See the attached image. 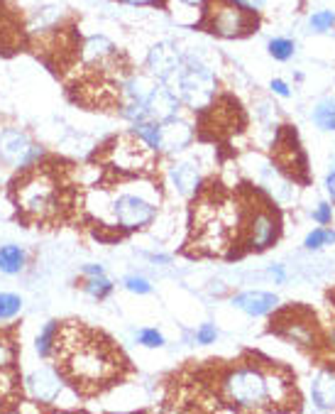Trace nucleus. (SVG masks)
Returning a JSON list of instances; mask_svg holds the SVG:
<instances>
[{"instance_id":"nucleus-2","label":"nucleus","mask_w":335,"mask_h":414,"mask_svg":"<svg viewBox=\"0 0 335 414\" xmlns=\"http://www.w3.org/2000/svg\"><path fill=\"white\" fill-rule=\"evenodd\" d=\"M8 196L15 206V219L25 228H79L84 186L79 165L66 157L37 155L35 160L20 165L8 184Z\"/></svg>"},{"instance_id":"nucleus-32","label":"nucleus","mask_w":335,"mask_h":414,"mask_svg":"<svg viewBox=\"0 0 335 414\" xmlns=\"http://www.w3.org/2000/svg\"><path fill=\"white\" fill-rule=\"evenodd\" d=\"M198 341H201V343H213V341H215V329H213V326H210V324H203V326H201Z\"/></svg>"},{"instance_id":"nucleus-35","label":"nucleus","mask_w":335,"mask_h":414,"mask_svg":"<svg viewBox=\"0 0 335 414\" xmlns=\"http://www.w3.org/2000/svg\"><path fill=\"white\" fill-rule=\"evenodd\" d=\"M272 89H274L279 96H289V86H286L284 81H279V79H274V81H272Z\"/></svg>"},{"instance_id":"nucleus-21","label":"nucleus","mask_w":335,"mask_h":414,"mask_svg":"<svg viewBox=\"0 0 335 414\" xmlns=\"http://www.w3.org/2000/svg\"><path fill=\"white\" fill-rule=\"evenodd\" d=\"M22 263H25V255L17 245H6L0 248V269L8 274H15L22 269Z\"/></svg>"},{"instance_id":"nucleus-24","label":"nucleus","mask_w":335,"mask_h":414,"mask_svg":"<svg viewBox=\"0 0 335 414\" xmlns=\"http://www.w3.org/2000/svg\"><path fill=\"white\" fill-rule=\"evenodd\" d=\"M84 287L88 295H93V297H98V300H103V297H108L110 295V290H113V285H110L108 280H105L103 274H95L93 280H88L86 285H81Z\"/></svg>"},{"instance_id":"nucleus-13","label":"nucleus","mask_w":335,"mask_h":414,"mask_svg":"<svg viewBox=\"0 0 335 414\" xmlns=\"http://www.w3.org/2000/svg\"><path fill=\"white\" fill-rule=\"evenodd\" d=\"M37 155H42L37 147H32V142L27 140L20 130H3L0 133V157L10 165L20 167L25 162L35 160Z\"/></svg>"},{"instance_id":"nucleus-25","label":"nucleus","mask_w":335,"mask_h":414,"mask_svg":"<svg viewBox=\"0 0 335 414\" xmlns=\"http://www.w3.org/2000/svg\"><path fill=\"white\" fill-rule=\"evenodd\" d=\"M270 54L279 61H286L291 54H294V42L289 40H272L270 42Z\"/></svg>"},{"instance_id":"nucleus-18","label":"nucleus","mask_w":335,"mask_h":414,"mask_svg":"<svg viewBox=\"0 0 335 414\" xmlns=\"http://www.w3.org/2000/svg\"><path fill=\"white\" fill-rule=\"evenodd\" d=\"M147 64H150V69L155 71L157 76H169L171 71L179 66V54H176L174 45H169V42H162V45L152 47Z\"/></svg>"},{"instance_id":"nucleus-16","label":"nucleus","mask_w":335,"mask_h":414,"mask_svg":"<svg viewBox=\"0 0 335 414\" xmlns=\"http://www.w3.org/2000/svg\"><path fill=\"white\" fill-rule=\"evenodd\" d=\"M159 133H162L159 147H164V150H181V147L189 145V140H191V128L174 118L162 120Z\"/></svg>"},{"instance_id":"nucleus-7","label":"nucleus","mask_w":335,"mask_h":414,"mask_svg":"<svg viewBox=\"0 0 335 414\" xmlns=\"http://www.w3.org/2000/svg\"><path fill=\"white\" fill-rule=\"evenodd\" d=\"M20 326L0 329V412H15L22 402L20 368Z\"/></svg>"},{"instance_id":"nucleus-31","label":"nucleus","mask_w":335,"mask_h":414,"mask_svg":"<svg viewBox=\"0 0 335 414\" xmlns=\"http://www.w3.org/2000/svg\"><path fill=\"white\" fill-rule=\"evenodd\" d=\"M125 287H127L130 292H137V295H147V292L152 290L150 282L142 280V277H127V280H125Z\"/></svg>"},{"instance_id":"nucleus-6","label":"nucleus","mask_w":335,"mask_h":414,"mask_svg":"<svg viewBox=\"0 0 335 414\" xmlns=\"http://www.w3.org/2000/svg\"><path fill=\"white\" fill-rule=\"evenodd\" d=\"M196 27L215 37H250L260 27V15L237 0H201V20Z\"/></svg>"},{"instance_id":"nucleus-9","label":"nucleus","mask_w":335,"mask_h":414,"mask_svg":"<svg viewBox=\"0 0 335 414\" xmlns=\"http://www.w3.org/2000/svg\"><path fill=\"white\" fill-rule=\"evenodd\" d=\"M270 334H276L286 341H294L299 346H313L320 343V331H318V321L311 314V309L306 306H286L279 314L272 316L270 321Z\"/></svg>"},{"instance_id":"nucleus-5","label":"nucleus","mask_w":335,"mask_h":414,"mask_svg":"<svg viewBox=\"0 0 335 414\" xmlns=\"http://www.w3.org/2000/svg\"><path fill=\"white\" fill-rule=\"evenodd\" d=\"M237 196V248L235 260L247 253H262L281 235V214L262 189L240 184Z\"/></svg>"},{"instance_id":"nucleus-17","label":"nucleus","mask_w":335,"mask_h":414,"mask_svg":"<svg viewBox=\"0 0 335 414\" xmlns=\"http://www.w3.org/2000/svg\"><path fill=\"white\" fill-rule=\"evenodd\" d=\"M279 300L274 295H267V292H242L235 297V306H240L242 311L252 316H262L270 314L272 309H276Z\"/></svg>"},{"instance_id":"nucleus-26","label":"nucleus","mask_w":335,"mask_h":414,"mask_svg":"<svg viewBox=\"0 0 335 414\" xmlns=\"http://www.w3.org/2000/svg\"><path fill=\"white\" fill-rule=\"evenodd\" d=\"M54 329H56V321H49V324L45 326V331L40 334V339H37V353H40L42 358H47V355H49L52 339H54Z\"/></svg>"},{"instance_id":"nucleus-14","label":"nucleus","mask_w":335,"mask_h":414,"mask_svg":"<svg viewBox=\"0 0 335 414\" xmlns=\"http://www.w3.org/2000/svg\"><path fill=\"white\" fill-rule=\"evenodd\" d=\"M27 390L37 402H54L61 390V378L54 370H37L27 378Z\"/></svg>"},{"instance_id":"nucleus-12","label":"nucleus","mask_w":335,"mask_h":414,"mask_svg":"<svg viewBox=\"0 0 335 414\" xmlns=\"http://www.w3.org/2000/svg\"><path fill=\"white\" fill-rule=\"evenodd\" d=\"M6 0H0V54H13L27 47V25L13 8H3Z\"/></svg>"},{"instance_id":"nucleus-38","label":"nucleus","mask_w":335,"mask_h":414,"mask_svg":"<svg viewBox=\"0 0 335 414\" xmlns=\"http://www.w3.org/2000/svg\"><path fill=\"white\" fill-rule=\"evenodd\" d=\"M86 272L95 277V274H103V267H100V265H88V267H86Z\"/></svg>"},{"instance_id":"nucleus-22","label":"nucleus","mask_w":335,"mask_h":414,"mask_svg":"<svg viewBox=\"0 0 335 414\" xmlns=\"http://www.w3.org/2000/svg\"><path fill=\"white\" fill-rule=\"evenodd\" d=\"M313 120L323 130H335V101H323V103L315 108Z\"/></svg>"},{"instance_id":"nucleus-15","label":"nucleus","mask_w":335,"mask_h":414,"mask_svg":"<svg viewBox=\"0 0 335 414\" xmlns=\"http://www.w3.org/2000/svg\"><path fill=\"white\" fill-rule=\"evenodd\" d=\"M176 96L169 89H152V94L147 96V115L157 120H169L176 113Z\"/></svg>"},{"instance_id":"nucleus-27","label":"nucleus","mask_w":335,"mask_h":414,"mask_svg":"<svg viewBox=\"0 0 335 414\" xmlns=\"http://www.w3.org/2000/svg\"><path fill=\"white\" fill-rule=\"evenodd\" d=\"M328 243H335V233L333 230H325V228H318L313 230V233L306 238V248H320V245H328Z\"/></svg>"},{"instance_id":"nucleus-36","label":"nucleus","mask_w":335,"mask_h":414,"mask_svg":"<svg viewBox=\"0 0 335 414\" xmlns=\"http://www.w3.org/2000/svg\"><path fill=\"white\" fill-rule=\"evenodd\" d=\"M237 3H242V6L252 8V10H257V8L265 6V0H237Z\"/></svg>"},{"instance_id":"nucleus-37","label":"nucleus","mask_w":335,"mask_h":414,"mask_svg":"<svg viewBox=\"0 0 335 414\" xmlns=\"http://www.w3.org/2000/svg\"><path fill=\"white\" fill-rule=\"evenodd\" d=\"M328 191H330V196H333V201H335V170H333V175L328 177Z\"/></svg>"},{"instance_id":"nucleus-33","label":"nucleus","mask_w":335,"mask_h":414,"mask_svg":"<svg viewBox=\"0 0 335 414\" xmlns=\"http://www.w3.org/2000/svg\"><path fill=\"white\" fill-rule=\"evenodd\" d=\"M127 6H150V8H166V0H120Z\"/></svg>"},{"instance_id":"nucleus-39","label":"nucleus","mask_w":335,"mask_h":414,"mask_svg":"<svg viewBox=\"0 0 335 414\" xmlns=\"http://www.w3.org/2000/svg\"><path fill=\"white\" fill-rule=\"evenodd\" d=\"M272 274H276V280H284V274H281L279 267H272Z\"/></svg>"},{"instance_id":"nucleus-4","label":"nucleus","mask_w":335,"mask_h":414,"mask_svg":"<svg viewBox=\"0 0 335 414\" xmlns=\"http://www.w3.org/2000/svg\"><path fill=\"white\" fill-rule=\"evenodd\" d=\"M237 248V196L218 179L196 189L184 253L189 258L235 260Z\"/></svg>"},{"instance_id":"nucleus-23","label":"nucleus","mask_w":335,"mask_h":414,"mask_svg":"<svg viewBox=\"0 0 335 414\" xmlns=\"http://www.w3.org/2000/svg\"><path fill=\"white\" fill-rule=\"evenodd\" d=\"M22 309V300L17 295H0V319H13Z\"/></svg>"},{"instance_id":"nucleus-28","label":"nucleus","mask_w":335,"mask_h":414,"mask_svg":"<svg viewBox=\"0 0 335 414\" xmlns=\"http://www.w3.org/2000/svg\"><path fill=\"white\" fill-rule=\"evenodd\" d=\"M137 133L142 135V140L145 142H150L152 147H159V140H162V133H159V125H155V123H145V125H140V130Z\"/></svg>"},{"instance_id":"nucleus-30","label":"nucleus","mask_w":335,"mask_h":414,"mask_svg":"<svg viewBox=\"0 0 335 414\" xmlns=\"http://www.w3.org/2000/svg\"><path fill=\"white\" fill-rule=\"evenodd\" d=\"M140 343L147 346V348H157V346L164 343V339H162V334H157L155 329H147L140 334Z\"/></svg>"},{"instance_id":"nucleus-11","label":"nucleus","mask_w":335,"mask_h":414,"mask_svg":"<svg viewBox=\"0 0 335 414\" xmlns=\"http://www.w3.org/2000/svg\"><path fill=\"white\" fill-rule=\"evenodd\" d=\"M171 74L176 76V91L191 105V108H205L215 96V76L205 66L186 61L184 66H176Z\"/></svg>"},{"instance_id":"nucleus-8","label":"nucleus","mask_w":335,"mask_h":414,"mask_svg":"<svg viewBox=\"0 0 335 414\" xmlns=\"http://www.w3.org/2000/svg\"><path fill=\"white\" fill-rule=\"evenodd\" d=\"M245 125V110L233 96H223L215 103H208L198 113V138L201 140L220 142L231 135L240 133Z\"/></svg>"},{"instance_id":"nucleus-29","label":"nucleus","mask_w":335,"mask_h":414,"mask_svg":"<svg viewBox=\"0 0 335 414\" xmlns=\"http://www.w3.org/2000/svg\"><path fill=\"white\" fill-rule=\"evenodd\" d=\"M333 25H335V13H330V10L315 13V15L311 17V27L318 30V32H325L328 27H333Z\"/></svg>"},{"instance_id":"nucleus-20","label":"nucleus","mask_w":335,"mask_h":414,"mask_svg":"<svg viewBox=\"0 0 335 414\" xmlns=\"http://www.w3.org/2000/svg\"><path fill=\"white\" fill-rule=\"evenodd\" d=\"M171 177H174V184L179 186V191L186 196L196 194V189L201 186L198 172L194 170V165H179L174 172H171Z\"/></svg>"},{"instance_id":"nucleus-1","label":"nucleus","mask_w":335,"mask_h":414,"mask_svg":"<svg viewBox=\"0 0 335 414\" xmlns=\"http://www.w3.org/2000/svg\"><path fill=\"white\" fill-rule=\"evenodd\" d=\"M179 385L176 402L189 409H235V412H299L301 394L296 375L286 365L242 350L235 360H208Z\"/></svg>"},{"instance_id":"nucleus-3","label":"nucleus","mask_w":335,"mask_h":414,"mask_svg":"<svg viewBox=\"0 0 335 414\" xmlns=\"http://www.w3.org/2000/svg\"><path fill=\"white\" fill-rule=\"evenodd\" d=\"M54 373L79 397L93 399L120 385L132 373L130 358L105 331L86 321H56L49 355Z\"/></svg>"},{"instance_id":"nucleus-19","label":"nucleus","mask_w":335,"mask_h":414,"mask_svg":"<svg viewBox=\"0 0 335 414\" xmlns=\"http://www.w3.org/2000/svg\"><path fill=\"white\" fill-rule=\"evenodd\" d=\"M313 399L320 409H333L335 407V375L330 370L318 373L313 383Z\"/></svg>"},{"instance_id":"nucleus-10","label":"nucleus","mask_w":335,"mask_h":414,"mask_svg":"<svg viewBox=\"0 0 335 414\" xmlns=\"http://www.w3.org/2000/svg\"><path fill=\"white\" fill-rule=\"evenodd\" d=\"M272 162L279 172L299 184H309V162L299 142V135L291 125H281L272 145Z\"/></svg>"},{"instance_id":"nucleus-40","label":"nucleus","mask_w":335,"mask_h":414,"mask_svg":"<svg viewBox=\"0 0 335 414\" xmlns=\"http://www.w3.org/2000/svg\"><path fill=\"white\" fill-rule=\"evenodd\" d=\"M186 3H201V0H186Z\"/></svg>"},{"instance_id":"nucleus-34","label":"nucleus","mask_w":335,"mask_h":414,"mask_svg":"<svg viewBox=\"0 0 335 414\" xmlns=\"http://www.w3.org/2000/svg\"><path fill=\"white\" fill-rule=\"evenodd\" d=\"M313 219L318 221V223H328V221H330V206L328 204H320L318 211L313 214Z\"/></svg>"}]
</instances>
